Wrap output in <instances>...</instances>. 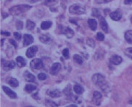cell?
I'll return each mask as SVG.
<instances>
[{
  "label": "cell",
  "mask_w": 132,
  "mask_h": 107,
  "mask_svg": "<svg viewBox=\"0 0 132 107\" xmlns=\"http://www.w3.org/2000/svg\"><path fill=\"white\" fill-rule=\"evenodd\" d=\"M92 82L94 85L101 88L102 90L105 92V93H108L110 91V87L109 86L108 83L107 82L104 76L100 74H94L92 76Z\"/></svg>",
  "instance_id": "obj_1"
},
{
  "label": "cell",
  "mask_w": 132,
  "mask_h": 107,
  "mask_svg": "<svg viewBox=\"0 0 132 107\" xmlns=\"http://www.w3.org/2000/svg\"><path fill=\"white\" fill-rule=\"evenodd\" d=\"M31 8V6L28 5V4H21V5H17L14 6L12 8H10V12L12 15L16 16V15H19L22 12H26L28 10H30Z\"/></svg>",
  "instance_id": "obj_2"
},
{
  "label": "cell",
  "mask_w": 132,
  "mask_h": 107,
  "mask_svg": "<svg viewBox=\"0 0 132 107\" xmlns=\"http://www.w3.org/2000/svg\"><path fill=\"white\" fill-rule=\"evenodd\" d=\"M69 12L73 15H82L86 13V8L81 4H75L70 6Z\"/></svg>",
  "instance_id": "obj_3"
},
{
  "label": "cell",
  "mask_w": 132,
  "mask_h": 107,
  "mask_svg": "<svg viewBox=\"0 0 132 107\" xmlns=\"http://www.w3.org/2000/svg\"><path fill=\"white\" fill-rule=\"evenodd\" d=\"M30 66L32 69H35V70H38V69H41L44 66V64H43L42 60L40 58H34L31 61L30 63Z\"/></svg>",
  "instance_id": "obj_4"
},
{
  "label": "cell",
  "mask_w": 132,
  "mask_h": 107,
  "mask_svg": "<svg viewBox=\"0 0 132 107\" xmlns=\"http://www.w3.org/2000/svg\"><path fill=\"white\" fill-rule=\"evenodd\" d=\"M102 94L98 91H94L93 93V102L95 103V105L97 106H100L102 103Z\"/></svg>",
  "instance_id": "obj_5"
},
{
  "label": "cell",
  "mask_w": 132,
  "mask_h": 107,
  "mask_svg": "<svg viewBox=\"0 0 132 107\" xmlns=\"http://www.w3.org/2000/svg\"><path fill=\"white\" fill-rule=\"evenodd\" d=\"M47 95L50 96L52 98H59L62 95V93L60 90L57 89H51L47 90Z\"/></svg>",
  "instance_id": "obj_6"
},
{
  "label": "cell",
  "mask_w": 132,
  "mask_h": 107,
  "mask_svg": "<svg viewBox=\"0 0 132 107\" xmlns=\"http://www.w3.org/2000/svg\"><path fill=\"white\" fill-rule=\"evenodd\" d=\"M60 33L65 34L68 38H71L74 35V32L70 27H62Z\"/></svg>",
  "instance_id": "obj_7"
},
{
  "label": "cell",
  "mask_w": 132,
  "mask_h": 107,
  "mask_svg": "<svg viewBox=\"0 0 132 107\" xmlns=\"http://www.w3.org/2000/svg\"><path fill=\"white\" fill-rule=\"evenodd\" d=\"M61 69V64L60 63H54L52 64L50 68V74L52 75H56L57 74L60 70Z\"/></svg>",
  "instance_id": "obj_8"
},
{
  "label": "cell",
  "mask_w": 132,
  "mask_h": 107,
  "mask_svg": "<svg viewBox=\"0 0 132 107\" xmlns=\"http://www.w3.org/2000/svg\"><path fill=\"white\" fill-rule=\"evenodd\" d=\"M2 87V89H3V90H4V93H6V95H8L10 98H17V94H16L15 92H14L13 90H12L10 88L6 87V86H4V85H3Z\"/></svg>",
  "instance_id": "obj_9"
},
{
  "label": "cell",
  "mask_w": 132,
  "mask_h": 107,
  "mask_svg": "<svg viewBox=\"0 0 132 107\" xmlns=\"http://www.w3.org/2000/svg\"><path fill=\"white\" fill-rule=\"evenodd\" d=\"M38 51V48H37V46H32L31 48H29L27 50V51H26V56H27L28 58H33V57H34L36 55V52Z\"/></svg>",
  "instance_id": "obj_10"
},
{
  "label": "cell",
  "mask_w": 132,
  "mask_h": 107,
  "mask_svg": "<svg viewBox=\"0 0 132 107\" xmlns=\"http://www.w3.org/2000/svg\"><path fill=\"white\" fill-rule=\"evenodd\" d=\"M34 37L33 36L30 34H25L23 36V46L24 47H27L28 45H30L31 44L34 42Z\"/></svg>",
  "instance_id": "obj_11"
},
{
  "label": "cell",
  "mask_w": 132,
  "mask_h": 107,
  "mask_svg": "<svg viewBox=\"0 0 132 107\" xmlns=\"http://www.w3.org/2000/svg\"><path fill=\"white\" fill-rule=\"evenodd\" d=\"M24 78L26 79V81H27L28 82H35L36 80L35 76L28 71H26L24 72Z\"/></svg>",
  "instance_id": "obj_12"
},
{
  "label": "cell",
  "mask_w": 132,
  "mask_h": 107,
  "mask_svg": "<svg viewBox=\"0 0 132 107\" xmlns=\"http://www.w3.org/2000/svg\"><path fill=\"white\" fill-rule=\"evenodd\" d=\"M15 66V63L13 60L7 61V62H4L3 64V68L5 71H10L12 68H14Z\"/></svg>",
  "instance_id": "obj_13"
},
{
  "label": "cell",
  "mask_w": 132,
  "mask_h": 107,
  "mask_svg": "<svg viewBox=\"0 0 132 107\" xmlns=\"http://www.w3.org/2000/svg\"><path fill=\"white\" fill-rule=\"evenodd\" d=\"M110 17L111 18V19L115 21H118L121 19L122 18V13L120 11H115V12H111L110 14Z\"/></svg>",
  "instance_id": "obj_14"
},
{
  "label": "cell",
  "mask_w": 132,
  "mask_h": 107,
  "mask_svg": "<svg viewBox=\"0 0 132 107\" xmlns=\"http://www.w3.org/2000/svg\"><path fill=\"white\" fill-rule=\"evenodd\" d=\"M123 61V59L122 58L119 56H113V57H111L110 58V62L112 63L114 65H118V64H120Z\"/></svg>",
  "instance_id": "obj_15"
},
{
  "label": "cell",
  "mask_w": 132,
  "mask_h": 107,
  "mask_svg": "<svg viewBox=\"0 0 132 107\" xmlns=\"http://www.w3.org/2000/svg\"><path fill=\"white\" fill-rule=\"evenodd\" d=\"M16 62H17L18 66L20 68L24 67V66H26V60L24 59L22 56H18V57H17V58H16Z\"/></svg>",
  "instance_id": "obj_16"
},
{
  "label": "cell",
  "mask_w": 132,
  "mask_h": 107,
  "mask_svg": "<svg viewBox=\"0 0 132 107\" xmlns=\"http://www.w3.org/2000/svg\"><path fill=\"white\" fill-rule=\"evenodd\" d=\"M73 91L77 94V95H81L82 94L84 91V87H82L81 85L79 84H76L73 86Z\"/></svg>",
  "instance_id": "obj_17"
},
{
  "label": "cell",
  "mask_w": 132,
  "mask_h": 107,
  "mask_svg": "<svg viewBox=\"0 0 132 107\" xmlns=\"http://www.w3.org/2000/svg\"><path fill=\"white\" fill-rule=\"evenodd\" d=\"M100 26H101V28L103 30V32H105V33H108V24L106 22V20L104 18H102L100 19Z\"/></svg>",
  "instance_id": "obj_18"
},
{
  "label": "cell",
  "mask_w": 132,
  "mask_h": 107,
  "mask_svg": "<svg viewBox=\"0 0 132 107\" xmlns=\"http://www.w3.org/2000/svg\"><path fill=\"white\" fill-rule=\"evenodd\" d=\"M88 25L92 31H96L97 28V22L94 19H89L88 20Z\"/></svg>",
  "instance_id": "obj_19"
},
{
  "label": "cell",
  "mask_w": 132,
  "mask_h": 107,
  "mask_svg": "<svg viewBox=\"0 0 132 107\" xmlns=\"http://www.w3.org/2000/svg\"><path fill=\"white\" fill-rule=\"evenodd\" d=\"M125 40L128 43L132 44V30H128L126 32Z\"/></svg>",
  "instance_id": "obj_20"
},
{
  "label": "cell",
  "mask_w": 132,
  "mask_h": 107,
  "mask_svg": "<svg viewBox=\"0 0 132 107\" xmlns=\"http://www.w3.org/2000/svg\"><path fill=\"white\" fill-rule=\"evenodd\" d=\"M7 83L10 85V86H12V87H18V85H19V82H18V79H15V78H10L9 80L7 81Z\"/></svg>",
  "instance_id": "obj_21"
},
{
  "label": "cell",
  "mask_w": 132,
  "mask_h": 107,
  "mask_svg": "<svg viewBox=\"0 0 132 107\" xmlns=\"http://www.w3.org/2000/svg\"><path fill=\"white\" fill-rule=\"evenodd\" d=\"M35 90H36V86L34 85H26L25 86V90L28 93H31L33 91H34Z\"/></svg>",
  "instance_id": "obj_22"
},
{
  "label": "cell",
  "mask_w": 132,
  "mask_h": 107,
  "mask_svg": "<svg viewBox=\"0 0 132 107\" xmlns=\"http://www.w3.org/2000/svg\"><path fill=\"white\" fill-rule=\"evenodd\" d=\"M52 23L51 21H43L41 24V28H42L43 30H47L52 26Z\"/></svg>",
  "instance_id": "obj_23"
},
{
  "label": "cell",
  "mask_w": 132,
  "mask_h": 107,
  "mask_svg": "<svg viewBox=\"0 0 132 107\" xmlns=\"http://www.w3.org/2000/svg\"><path fill=\"white\" fill-rule=\"evenodd\" d=\"M40 40H41V42H43V43L48 44L50 42L51 39L49 36L46 35V34H43V35L40 36Z\"/></svg>",
  "instance_id": "obj_24"
},
{
  "label": "cell",
  "mask_w": 132,
  "mask_h": 107,
  "mask_svg": "<svg viewBox=\"0 0 132 107\" xmlns=\"http://www.w3.org/2000/svg\"><path fill=\"white\" fill-rule=\"evenodd\" d=\"M45 105H46V107H58L57 103H56L54 101L50 99L46 100Z\"/></svg>",
  "instance_id": "obj_25"
},
{
  "label": "cell",
  "mask_w": 132,
  "mask_h": 107,
  "mask_svg": "<svg viewBox=\"0 0 132 107\" xmlns=\"http://www.w3.org/2000/svg\"><path fill=\"white\" fill-rule=\"evenodd\" d=\"M73 60H75V62H76L77 64H81L83 63V59L82 57L81 56H79L78 54H76L73 56Z\"/></svg>",
  "instance_id": "obj_26"
},
{
  "label": "cell",
  "mask_w": 132,
  "mask_h": 107,
  "mask_svg": "<svg viewBox=\"0 0 132 107\" xmlns=\"http://www.w3.org/2000/svg\"><path fill=\"white\" fill-rule=\"evenodd\" d=\"M26 27L28 30H33L35 27V24L34 22L31 21V20H28L27 24H26Z\"/></svg>",
  "instance_id": "obj_27"
},
{
  "label": "cell",
  "mask_w": 132,
  "mask_h": 107,
  "mask_svg": "<svg viewBox=\"0 0 132 107\" xmlns=\"http://www.w3.org/2000/svg\"><path fill=\"white\" fill-rule=\"evenodd\" d=\"M125 55L128 57L129 58L132 59V48H127L125 50Z\"/></svg>",
  "instance_id": "obj_28"
},
{
  "label": "cell",
  "mask_w": 132,
  "mask_h": 107,
  "mask_svg": "<svg viewBox=\"0 0 132 107\" xmlns=\"http://www.w3.org/2000/svg\"><path fill=\"white\" fill-rule=\"evenodd\" d=\"M62 56L65 58L66 59H68L70 57V54H69V50L68 48H65L62 51Z\"/></svg>",
  "instance_id": "obj_29"
},
{
  "label": "cell",
  "mask_w": 132,
  "mask_h": 107,
  "mask_svg": "<svg viewBox=\"0 0 132 107\" xmlns=\"http://www.w3.org/2000/svg\"><path fill=\"white\" fill-rule=\"evenodd\" d=\"M86 42H87V44L89 45L90 47H92V48L95 47V42H94V41L92 39H91V38H87Z\"/></svg>",
  "instance_id": "obj_30"
},
{
  "label": "cell",
  "mask_w": 132,
  "mask_h": 107,
  "mask_svg": "<svg viewBox=\"0 0 132 107\" xmlns=\"http://www.w3.org/2000/svg\"><path fill=\"white\" fill-rule=\"evenodd\" d=\"M47 78V74H44V73H40V74H39V75H38V79L39 80H45Z\"/></svg>",
  "instance_id": "obj_31"
},
{
  "label": "cell",
  "mask_w": 132,
  "mask_h": 107,
  "mask_svg": "<svg viewBox=\"0 0 132 107\" xmlns=\"http://www.w3.org/2000/svg\"><path fill=\"white\" fill-rule=\"evenodd\" d=\"M92 16L95 17H100V12L97 9H93L92 10Z\"/></svg>",
  "instance_id": "obj_32"
},
{
  "label": "cell",
  "mask_w": 132,
  "mask_h": 107,
  "mask_svg": "<svg viewBox=\"0 0 132 107\" xmlns=\"http://www.w3.org/2000/svg\"><path fill=\"white\" fill-rule=\"evenodd\" d=\"M97 39L99 41H102L105 39V36L103 34H102L101 32H98L97 34Z\"/></svg>",
  "instance_id": "obj_33"
},
{
  "label": "cell",
  "mask_w": 132,
  "mask_h": 107,
  "mask_svg": "<svg viewBox=\"0 0 132 107\" xmlns=\"http://www.w3.org/2000/svg\"><path fill=\"white\" fill-rule=\"evenodd\" d=\"M16 27L18 29H22L23 27V24L22 21H17V24H16Z\"/></svg>",
  "instance_id": "obj_34"
},
{
  "label": "cell",
  "mask_w": 132,
  "mask_h": 107,
  "mask_svg": "<svg viewBox=\"0 0 132 107\" xmlns=\"http://www.w3.org/2000/svg\"><path fill=\"white\" fill-rule=\"evenodd\" d=\"M110 1L112 0H96L98 4H106V3H108Z\"/></svg>",
  "instance_id": "obj_35"
},
{
  "label": "cell",
  "mask_w": 132,
  "mask_h": 107,
  "mask_svg": "<svg viewBox=\"0 0 132 107\" xmlns=\"http://www.w3.org/2000/svg\"><path fill=\"white\" fill-rule=\"evenodd\" d=\"M14 36H15V37L18 40H20L21 39V36H20V34L19 33H18V32H15V33H14Z\"/></svg>",
  "instance_id": "obj_36"
},
{
  "label": "cell",
  "mask_w": 132,
  "mask_h": 107,
  "mask_svg": "<svg viewBox=\"0 0 132 107\" xmlns=\"http://www.w3.org/2000/svg\"><path fill=\"white\" fill-rule=\"evenodd\" d=\"M10 42L12 44L15 48H17V43L15 42V41H14L13 40H10Z\"/></svg>",
  "instance_id": "obj_37"
},
{
  "label": "cell",
  "mask_w": 132,
  "mask_h": 107,
  "mask_svg": "<svg viewBox=\"0 0 132 107\" xmlns=\"http://www.w3.org/2000/svg\"><path fill=\"white\" fill-rule=\"evenodd\" d=\"M1 34H2V35L4 36H10V33L8 32H1Z\"/></svg>",
  "instance_id": "obj_38"
},
{
  "label": "cell",
  "mask_w": 132,
  "mask_h": 107,
  "mask_svg": "<svg viewBox=\"0 0 132 107\" xmlns=\"http://www.w3.org/2000/svg\"><path fill=\"white\" fill-rule=\"evenodd\" d=\"M124 3L126 4H132V0H124Z\"/></svg>",
  "instance_id": "obj_39"
},
{
  "label": "cell",
  "mask_w": 132,
  "mask_h": 107,
  "mask_svg": "<svg viewBox=\"0 0 132 107\" xmlns=\"http://www.w3.org/2000/svg\"><path fill=\"white\" fill-rule=\"evenodd\" d=\"M66 107H78L76 105H70V106H68Z\"/></svg>",
  "instance_id": "obj_40"
},
{
  "label": "cell",
  "mask_w": 132,
  "mask_h": 107,
  "mask_svg": "<svg viewBox=\"0 0 132 107\" xmlns=\"http://www.w3.org/2000/svg\"><path fill=\"white\" fill-rule=\"evenodd\" d=\"M128 103H131V104H132V99H131L129 101H128Z\"/></svg>",
  "instance_id": "obj_41"
},
{
  "label": "cell",
  "mask_w": 132,
  "mask_h": 107,
  "mask_svg": "<svg viewBox=\"0 0 132 107\" xmlns=\"http://www.w3.org/2000/svg\"><path fill=\"white\" fill-rule=\"evenodd\" d=\"M32 2H36V1H39V0H31Z\"/></svg>",
  "instance_id": "obj_42"
},
{
  "label": "cell",
  "mask_w": 132,
  "mask_h": 107,
  "mask_svg": "<svg viewBox=\"0 0 132 107\" xmlns=\"http://www.w3.org/2000/svg\"><path fill=\"white\" fill-rule=\"evenodd\" d=\"M26 107H34V106H26Z\"/></svg>",
  "instance_id": "obj_43"
},
{
  "label": "cell",
  "mask_w": 132,
  "mask_h": 107,
  "mask_svg": "<svg viewBox=\"0 0 132 107\" xmlns=\"http://www.w3.org/2000/svg\"><path fill=\"white\" fill-rule=\"evenodd\" d=\"M131 23H132V17H131Z\"/></svg>",
  "instance_id": "obj_44"
},
{
  "label": "cell",
  "mask_w": 132,
  "mask_h": 107,
  "mask_svg": "<svg viewBox=\"0 0 132 107\" xmlns=\"http://www.w3.org/2000/svg\"><path fill=\"white\" fill-rule=\"evenodd\" d=\"M90 107H91V106H90Z\"/></svg>",
  "instance_id": "obj_45"
}]
</instances>
